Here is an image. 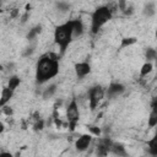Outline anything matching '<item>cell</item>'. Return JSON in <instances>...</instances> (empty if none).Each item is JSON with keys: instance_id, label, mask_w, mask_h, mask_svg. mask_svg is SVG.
Listing matches in <instances>:
<instances>
[{"instance_id": "cell-1", "label": "cell", "mask_w": 157, "mask_h": 157, "mask_svg": "<svg viewBox=\"0 0 157 157\" xmlns=\"http://www.w3.org/2000/svg\"><path fill=\"white\" fill-rule=\"evenodd\" d=\"M59 74V56L53 53L42 55L36 65V81L44 83Z\"/></svg>"}, {"instance_id": "cell-2", "label": "cell", "mask_w": 157, "mask_h": 157, "mask_svg": "<svg viewBox=\"0 0 157 157\" xmlns=\"http://www.w3.org/2000/svg\"><path fill=\"white\" fill-rule=\"evenodd\" d=\"M74 39V21H66L54 29V42L60 49V55L65 53L67 47Z\"/></svg>"}, {"instance_id": "cell-3", "label": "cell", "mask_w": 157, "mask_h": 157, "mask_svg": "<svg viewBox=\"0 0 157 157\" xmlns=\"http://www.w3.org/2000/svg\"><path fill=\"white\" fill-rule=\"evenodd\" d=\"M113 17V11L108 6H98L91 15V32L93 34L98 33V31Z\"/></svg>"}, {"instance_id": "cell-4", "label": "cell", "mask_w": 157, "mask_h": 157, "mask_svg": "<svg viewBox=\"0 0 157 157\" xmlns=\"http://www.w3.org/2000/svg\"><path fill=\"white\" fill-rule=\"evenodd\" d=\"M66 119L69 121V129L71 131H74L76 128V124L78 123V119H80L78 104H77L75 98L71 99V102L69 103V105L66 108Z\"/></svg>"}, {"instance_id": "cell-5", "label": "cell", "mask_w": 157, "mask_h": 157, "mask_svg": "<svg viewBox=\"0 0 157 157\" xmlns=\"http://www.w3.org/2000/svg\"><path fill=\"white\" fill-rule=\"evenodd\" d=\"M104 94H105V91L101 85L93 86V87H91L88 90V104H90V109L91 110H94L99 105V103L102 102Z\"/></svg>"}, {"instance_id": "cell-6", "label": "cell", "mask_w": 157, "mask_h": 157, "mask_svg": "<svg viewBox=\"0 0 157 157\" xmlns=\"http://www.w3.org/2000/svg\"><path fill=\"white\" fill-rule=\"evenodd\" d=\"M112 140L108 137H103L98 141L97 147H96V153L98 157H107L108 153L110 152V146H112Z\"/></svg>"}, {"instance_id": "cell-7", "label": "cell", "mask_w": 157, "mask_h": 157, "mask_svg": "<svg viewBox=\"0 0 157 157\" xmlns=\"http://www.w3.org/2000/svg\"><path fill=\"white\" fill-rule=\"evenodd\" d=\"M91 142H92V135L91 134H82V135H80L76 139V141H75V148L78 152H83V151H86L90 147Z\"/></svg>"}, {"instance_id": "cell-8", "label": "cell", "mask_w": 157, "mask_h": 157, "mask_svg": "<svg viewBox=\"0 0 157 157\" xmlns=\"http://www.w3.org/2000/svg\"><path fill=\"white\" fill-rule=\"evenodd\" d=\"M75 74L78 78H83L86 77L90 72H91V65L87 63V61H80V63H76L75 66Z\"/></svg>"}, {"instance_id": "cell-9", "label": "cell", "mask_w": 157, "mask_h": 157, "mask_svg": "<svg viewBox=\"0 0 157 157\" xmlns=\"http://www.w3.org/2000/svg\"><path fill=\"white\" fill-rule=\"evenodd\" d=\"M124 91H125L124 85H121V83H119V82H113V83H110V85L108 86V88H107V94H108V97H110V98H115V97L120 96Z\"/></svg>"}, {"instance_id": "cell-10", "label": "cell", "mask_w": 157, "mask_h": 157, "mask_svg": "<svg viewBox=\"0 0 157 157\" xmlns=\"http://www.w3.org/2000/svg\"><path fill=\"white\" fill-rule=\"evenodd\" d=\"M13 92H15V91L10 90L7 86L2 87L1 93H0V108L7 105V103H9V102L11 101V98L13 97Z\"/></svg>"}, {"instance_id": "cell-11", "label": "cell", "mask_w": 157, "mask_h": 157, "mask_svg": "<svg viewBox=\"0 0 157 157\" xmlns=\"http://www.w3.org/2000/svg\"><path fill=\"white\" fill-rule=\"evenodd\" d=\"M147 124H148L150 128H155V126L157 125V105H156V99H153L152 109H151V113H150V115H148Z\"/></svg>"}, {"instance_id": "cell-12", "label": "cell", "mask_w": 157, "mask_h": 157, "mask_svg": "<svg viewBox=\"0 0 157 157\" xmlns=\"http://www.w3.org/2000/svg\"><path fill=\"white\" fill-rule=\"evenodd\" d=\"M110 152H113L114 155H118V156H121L124 157L126 155V151H125V147L119 144V142H112V146H110Z\"/></svg>"}, {"instance_id": "cell-13", "label": "cell", "mask_w": 157, "mask_h": 157, "mask_svg": "<svg viewBox=\"0 0 157 157\" xmlns=\"http://www.w3.org/2000/svg\"><path fill=\"white\" fill-rule=\"evenodd\" d=\"M147 146H148V153L152 156V157H156L157 156V136H153L151 140L147 141Z\"/></svg>"}, {"instance_id": "cell-14", "label": "cell", "mask_w": 157, "mask_h": 157, "mask_svg": "<svg viewBox=\"0 0 157 157\" xmlns=\"http://www.w3.org/2000/svg\"><path fill=\"white\" fill-rule=\"evenodd\" d=\"M152 70H153V64H152L151 61H146V63L142 64V66H141V69H140V76H141V77H145V76H147Z\"/></svg>"}, {"instance_id": "cell-15", "label": "cell", "mask_w": 157, "mask_h": 157, "mask_svg": "<svg viewBox=\"0 0 157 157\" xmlns=\"http://www.w3.org/2000/svg\"><path fill=\"white\" fill-rule=\"evenodd\" d=\"M72 21H74V37H78L83 33V23L78 18Z\"/></svg>"}, {"instance_id": "cell-16", "label": "cell", "mask_w": 157, "mask_h": 157, "mask_svg": "<svg viewBox=\"0 0 157 157\" xmlns=\"http://www.w3.org/2000/svg\"><path fill=\"white\" fill-rule=\"evenodd\" d=\"M20 82H21L20 77H18V76H16V75H13V76H11V77L9 78V82H7V87H9L10 90L15 91V90L18 87Z\"/></svg>"}, {"instance_id": "cell-17", "label": "cell", "mask_w": 157, "mask_h": 157, "mask_svg": "<svg viewBox=\"0 0 157 157\" xmlns=\"http://www.w3.org/2000/svg\"><path fill=\"white\" fill-rule=\"evenodd\" d=\"M136 42H137V39H136L135 37H125V38H123V39H121L120 48H121V49H124V48H126V47H130V45L135 44Z\"/></svg>"}, {"instance_id": "cell-18", "label": "cell", "mask_w": 157, "mask_h": 157, "mask_svg": "<svg viewBox=\"0 0 157 157\" xmlns=\"http://www.w3.org/2000/svg\"><path fill=\"white\" fill-rule=\"evenodd\" d=\"M56 91V88H55V86L53 85V86H50V87H47L45 88V91H44V93H43V97L44 98H49V97H52L53 96V93Z\"/></svg>"}, {"instance_id": "cell-19", "label": "cell", "mask_w": 157, "mask_h": 157, "mask_svg": "<svg viewBox=\"0 0 157 157\" xmlns=\"http://www.w3.org/2000/svg\"><path fill=\"white\" fill-rule=\"evenodd\" d=\"M146 58H147V61L155 60V59H156V50L152 49V48H148V49L146 50Z\"/></svg>"}, {"instance_id": "cell-20", "label": "cell", "mask_w": 157, "mask_h": 157, "mask_svg": "<svg viewBox=\"0 0 157 157\" xmlns=\"http://www.w3.org/2000/svg\"><path fill=\"white\" fill-rule=\"evenodd\" d=\"M44 128V121L42 120V119H38L37 121H36V124H34V129L36 130H42Z\"/></svg>"}, {"instance_id": "cell-21", "label": "cell", "mask_w": 157, "mask_h": 157, "mask_svg": "<svg viewBox=\"0 0 157 157\" xmlns=\"http://www.w3.org/2000/svg\"><path fill=\"white\" fill-rule=\"evenodd\" d=\"M88 130H90L93 135H96V136H99V135H101V129L97 128V126H90Z\"/></svg>"}, {"instance_id": "cell-22", "label": "cell", "mask_w": 157, "mask_h": 157, "mask_svg": "<svg viewBox=\"0 0 157 157\" xmlns=\"http://www.w3.org/2000/svg\"><path fill=\"white\" fill-rule=\"evenodd\" d=\"M2 109V112L6 114V115H12V113H13V110H12V108L11 107H7V105H5V107H2L1 108Z\"/></svg>"}, {"instance_id": "cell-23", "label": "cell", "mask_w": 157, "mask_h": 157, "mask_svg": "<svg viewBox=\"0 0 157 157\" xmlns=\"http://www.w3.org/2000/svg\"><path fill=\"white\" fill-rule=\"evenodd\" d=\"M0 157H13V155L11 152L4 151V152H0Z\"/></svg>"}, {"instance_id": "cell-24", "label": "cell", "mask_w": 157, "mask_h": 157, "mask_svg": "<svg viewBox=\"0 0 157 157\" xmlns=\"http://www.w3.org/2000/svg\"><path fill=\"white\" fill-rule=\"evenodd\" d=\"M4 129H5V126H4V124H2V121L0 120V134L4 131Z\"/></svg>"}, {"instance_id": "cell-25", "label": "cell", "mask_w": 157, "mask_h": 157, "mask_svg": "<svg viewBox=\"0 0 157 157\" xmlns=\"http://www.w3.org/2000/svg\"><path fill=\"white\" fill-rule=\"evenodd\" d=\"M2 12V10H1V4H0V13Z\"/></svg>"}]
</instances>
